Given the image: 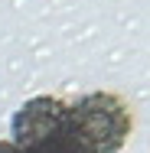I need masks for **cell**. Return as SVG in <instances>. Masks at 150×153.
<instances>
[{"instance_id": "cell-2", "label": "cell", "mask_w": 150, "mask_h": 153, "mask_svg": "<svg viewBox=\"0 0 150 153\" xmlns=\"http://www.w3.org/2000/svg\"><path fill=\"white\" fill-rule=\"evenodd\" d=\"M65 111H69V104L59 101V98H52V94H36L30 98L26 104H20L16 108V114H13V121H10V130H13V147L16 150H33V147H39V143H46L49 137H56L62 134L69 124H65Z\"/></svg>"}, {"instance_id": "cell-4", "label": "cell", "mask_w": 150, "mask_h": 153, "mask_svg": "<svg viewBox=\"0 0 150 153\" xmlns=\"http://www.w3.org/2000/svg\"><path fill=\"white\" fill-rule=\"evenodd\" d=\"M0 153H23V150H16L10 140H0Z\"/></svg>"}, {"instance_id": "cell-1", "label": "cell", "mask_w": 150, "mask_h": 153, "mask_svg": "<svg viewBox=\"0 0 150 153\" xmlns=\"http://www.w3.org/2000/svg\"><path fill=\"white\" fill-rule=\"evenodd\" d=\"M69 134L88 153H118L131 137V111L114 91H91L69 104Z\"/></svg>"}, {"instance_id": "cell-3", "label": "cell", "mask_w": 150, "mask_h": 153, "mask_svg": "<svg viewBox=\"0 0 150 153\" xmlns=\"http://www.w3.org/2000/svg\"><path fill=\"white\" fill-rule=\"evenodd\" d=\"M26 153H88L72 134H69V127L62 130V134H56V137H49L46 143H39V147H33V150Z\"/></svg>"}]
</instances>
